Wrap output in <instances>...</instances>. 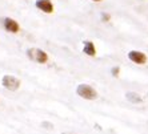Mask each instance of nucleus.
<instances>
[{"mask_svg": "<svg viewBox=\"0 0 148 134\" xmlns=\"http://www.w3.org/2000/svg\"><path fill=\"white\" fill-rule=\"evenodd\" d=\"M76 93H77V96H80L84 100H95L97 97V92L88 84H80L76 88Z\"/></svg>", "mask_w": 148, "mask_h": 134, "instance_id": "nucleus-1", "label": "nucleus"}, {"mask_svg": "<svg viewBox=\"0 0 148 134\" xmlns=\"http://www.w3.org/2000/svg\"><path fill=\"white\" fill-rule=\"evenodd\" d=\"M27 55L32 61H36V62H39V64H45V62L48 61V55H47L44 51H41V49H39V48L28 49Z\"/></svg>", "mask_w": 148, "mask_h": 134, "instance_id": "nucleus-2", "label": "nucleus"}, {"mask_svg": "<svg viewBox=\"0 0 148 134\" xmlns=\"http://www.w3.org/2000/svg\"><path fill=\"white\" fill-rule=\"evenodd\" d=\"M1 84H3L5 89L11 90V92H15V90L20 88V80L16 79L15 76H10V74L4 76L3 80H1Z\"/></svg>", "mask_w": 148, "mask_h": 134, "instance_id": "nucleus-3", "label": "nucleus"}, {"mask_svg": "<svg viewBox=\"0 0 148 134\" xmlns=\"http://www.w3.org/2000/svg\"><path fill=\"white\" fill-rule=\"evenodd\" d=\"M128 59L131 60L132 62L135 64H139V65H143L147 62V55L144 52H140V51H130L128 52Z\"/></svg>", "mask_w": 148, "mask_h": 134, "instance_id": "nucleus-4", "label": "nucleus"}, {"mask_svg": "<svg viewBox=\"0 0 148 134\" xmlns=\"http://www.w3.org/2000/svg\"><path fill=\"white\" fill-rule=\"evenodd\" d=\"M35 5H36V8L43 11L44 14H52L53 12V4H52L51 0H36Z\"/></svg>", "mask_w": 148, "mask_h": 134, "instance_id": "nucleus-5", "label": "nucleus"}, {"mask_svg": "<svg viewBox=\"0 0 148 134\" xmlns=\"http://www.w3.org/2000/svg\"><path fill=\"white\" fill-rule=\"evenodd\" d=\"M4 24V28H5V31L11 32V33H17L19 32V29H20V27H19V23H17L16 20H14V19H11V17H5L3 21Z\"/></svg>", "mask_w": 148, "mask_h": 134, "instance_id": "nucleus-6", "label": "nucleus"}, {"mask_svg": "<svg viewBox=\"0 0 148 134\" xmlns=\"http://www.w3.org/2000/svg\"><path fill=\"white\" fill-rule=\"evenodd\" d=\"M83 52L86 53L87 56H91V57H93V56L96 55V48H95V45H93L92 41H84V45H83Z\"/></svg>", "mask_w": 148, "mask_h": 134, "instance_id": "nucleus-7", "label": "nucleus"}, {"mask_svg": "<svg viewBox=\"0 0 148 134\" xmlns=\"http://www.w3.org/2000/svg\"><path fill=\"white\" fill-rule=\"evenodd\" d=\"M128 101H131L132 104H138V102H141V97L139 96L138 93H134V92H130L125 94Z\"/></svg>", "mask_w": 148, "mask_h": 134, "instance_id": "nucleus-8", "label": "nucleus"}, {"mask_svg": "<svg viewBox=\"0 0 148 134\" xmlns=\"http://www.w3.org/2000/svg\"><path fill=\"white\" fill-rule=\"evenodd\" d=\"M119 72H120V68H119V66H114V68H112V70H111L112 76H115V77H116V76H119Z\"/></svg>", "mask_w": 148, "mask_h": 134, "instance_id": "nucleus-9", "label": "nucleus"}, {"mask_svg": "<svg viewBox=\"0 0 148 134\" xmlns=\"http://www.w3.org/2000/svg\"><path fill=\"white\" fill-rule=\"evenodd\" d=\"M110 19H111V16L108 14H101V20L103 21H110Z\"/></svg>", "mask_w": 148, "mask_h": 134, "instance_id": "nucleus-10", "label": "nucleus"}, {"mask_svg": "<svg viewBox=\"0 0 148 134\" xmlns=\"http://www.w3.org/2000/svg\"><path fill=\"white\" fill-rule=\"evenodd\" d=\"M41 126H48L47 129H53V125L49 124V122H43V124H41Z\"/></svg>", "mask_w": 148, "mask_h": 134, "instance_id": "nucleus-11", "label": "nucleus"}, {"mask_svg": "<svg viewBox=\"0 0 148 134\" xmlns=\"http://www.w3.org/2000/svg\"><path fill=\"white\" fill-rule=\"evenodd\" d=\"M62 134H75V133H62Z\"/></svg>", "mask_w": 148, "mask_h": 134, "instance_id": "nucleus-12", "label": "nucleus"}, {"mask_svg": "<svg viewBox=\"0 0 148 134\" xmlns=\"http://www.w3.org/2000/svg\"><path fill=\"white\" fill-rule=\"evenodd\" d=\"M92 1H101V0H92Z\"/></svg>", "mask_w": 148, "mask_h": 134, "instance_id": "nucleus-13", "label": "nucleus"}]
</instances>
